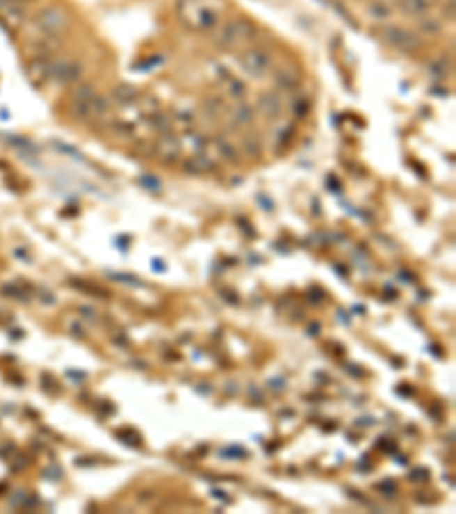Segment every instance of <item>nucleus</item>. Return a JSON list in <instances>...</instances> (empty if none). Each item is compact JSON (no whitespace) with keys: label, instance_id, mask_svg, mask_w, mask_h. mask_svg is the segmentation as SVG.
<instances>
[{"label":"nucleus","instance_id":"412c9836","mask_svg":"<svg viewBox=\"0 0 456 514\" xmlns=\"http://www.w3.org/2000/svg\"><path fill=\"white\" fill-rule=\"evenodd\" d=\"M217 146H219V151H221V156H223V158H228V160H237V153H235V149L230 146L228 142H223V139H219V142H217Z\"/></svg>","mask_w":456,"mask_h":514},{"label":"nucleus","instance_id":"39448f33","mask_svg":"<svg viewBox=\"0 0 456 514\" xmlns=\"http://www.w3.org/2000/svg\"><path fill=\"white\" fill-rule=\"evenodd\" d=\"M82 76V64L73 57H46V78L55 80L60 85H71V82L80 80Z\"/></svg>","mask_w":456,"mask_h":514},{"label":"nucleus","instance_id":"f03ea898","mask_svg":"<svg viewBox=\"0 0 456 514\" xmlns=\"http://www.w3.org/2000/svg\"><path fill=\"white\" fill-rule=\"evenodd\" d=\"M255 37H258V26H255L251 19L237 16V19L221 23L217 32L212 35V41H214V46L221 48V51H237V48L246 46L249 41H253Z\"/></svg>","mask_w":456,"mask_h":514},{"label":"nucleus","instance_id":"4be33fe9","mask_svg":"<svg viewBox=\"0 0 456 514\" xmlns=\"http://www.w3.org/2000/svg\"><path fill=\"white\" fill-rule=\"evenodd\" d=\"M422 30L429 32V35H436V32H441V23L429 16V21H422Z\"/></svg>","mask_w":456,"mask_h":514},{"label":"nucleus","instance_id":"f257e3e1","mask_svg":"<svg viewBox=\"0 0 456 514\" xmlns=\"http://www.w3.org/2000/svg\"><path fill=\"white\" fill-rule=\"evenodd\" d=\"M223 10V0H178L176 14L180 23L194 32H208L219 26Z\"/></svg>","mask_w":456,"mask_h":514},{"label":"nucleus","instance_id":"dca6fc26","mask_svg":"<svg viewBox=\"0 0 456 514\" xmlns=\"http://www.w3.org/2000/svg\"><path fill=\"white\" fill-rule=\"evenodd\" d=\"M187 172H208V169H212V160H210V156H205L203 151H198L192 160H187V167H185Z\"/></svg>","mask_w":456,"mask_h":514},{"label":"nucleus","instance_id":"7ed1b4c3","mask_svg":"<svg viewBox=\"0 0 456 514\" xmlns=\"http://www.w3.org/2000/svg\"><path fill=\"white\" fill-rule=\"evenodd\" d=\"M71 114L76 119H105L110 114V107H107V101L103 96L96 94V89L82 82L71 94Z\"/></svg>","mask_w":456,"mask_h":514},{"label":"nucleus","instance_id":"6ab92c4d","mask_svg":"<svg viewBox=\"0 0 456 514\" xmlns=\"http://www.w3.org/2000/svg\"><path fill=\"white\" fill-rule=\"evenodd\" d=\"M292 112H294V117H306V114L310 112V96L308 94L297 96L292 103Z\"/></svg>","mask_w":456,"mask_h":514},{"label":"nucleus","instance_id":"a211bd4d","mask_svg":"<svg viewBox=\"0 0 456 514\" xmlns=\"http://www.w3.org/2000/svg\"><path fill=\"white\" fill-rule=\"evenodd\" d=\"M228 96L235 98V101H242L246 96V82L237 78H228Z\"/></svg>","mask_w":456,"mask_h":514},{"label":"nucleus","instance_id":"1a4fd4ad","mask_svg":"<svg viewBox=\"0 0 456 514\" xmlns=\"http://www.w3.org/2000/svg\"><path fill=\"white\" fill-rule=\"evenodd\" d=\"M180 151H182V146L178 142V137H173L171 133H164V135L160 137V142L155 144V156H157V158H162L164 162L178 160Z\"/></svg>","mask_w":456,"mask_h":514},{"label":"nucleus","instance_id":"423d86ee","mask_svg":"<svg viewBox=\"0 0 456 514\" xmlns=\"http://www.w3.org/2000/svg\"><path fill=\"white\" fill-rule=\"evenodd\" d=\"M384 39H386L388 46H393L402 53H418L422 48V37L416 35V32H411L409 28H402V26H386Z\"/></svg>","mask_w":456,"mask_h":514},{"label":"nucleus","instance_id":"f3484780","mask_svg":"<svg viewBox=\"0 0 456 514\" xmlns=\"http://www.w3.org/2000/svg\"><path fill=\"white\" fill-rule=\"evenodd\" d=\"M242 149L246 156H251V158H258V156L262 153V142L258 135H253V133H249V135L242 139Z\"/></svg>","mask_w":456,"mask_h":514},{"label":"nucleus","instance_id":"5701e85b","mask_svg":"<svg viewBox=\"0 0 456 514\" xmlns=\"http://www.w3.org/2000/svg\"><path fill=\"white\" fill-rule=\"evenodd\" d=\"M7 3H14V5H23V3H32V0H7Z\"/></svg>","mask_w":456,"mask_h":514},{"label":"nucleus","instance_id":"0eeeda50","mask_svg":"<svg viewBox=\"0 0 456 514\" xmlns=\"http://www.w3.org/2000/svg\"><path fill=\"white\" fill-rule=\"evenodd\" d=\"M239 66L246 76L251 78H262L265 73H269L272 69V55L265 51V48H246V51L239 55Z\"/></svg>","mask_w":456,"mask_h":514},{"label":"nucleus","instance_id":"9d476101","mask_svg":"<svg viewBox=\"0 0 456 514\" xmlns=\"http://www.w3.org/2000/svg\"><path fill=\"white\" fill-rule=\"evenodd\" d=\"M278 92H294L301 82V71L294 69V66H288V69H278L276 76H274Z\"/></svg>","mask_w":456,"mask_h":514},{"label":"nucleus","instance_id":"ddd939ff","mask_svg":"<svg viewBox=\"0 0 456 514\" xmlns=\"http://www.w3.org/2000/svg\"><path fill=\"white\" fill-rule=\"evenodd\" d=\"M292 137H294V123H283V126L274 130V146H276V151L285 149L292 142Z\"/></svg>","mask_w":456,"mask_h":514},{"label":"nucleus","instance_id":"20e7f679","mask_svg":"<svg viewBox=\"0 0 456 514\" xmlns=\"http://www.w3.org/2000/svg\"><path fill=\"white\" fill-rule=\"evenodd\" d=\"M69 23V12L62 5H48L32 21V37H60Z\"/></svg>","mask_w":456,"mask_h":514},{"label":"nucleus","instance_id":"9b49d317","mask_svg":"<svg viewBox=\"0 0 456 514\" xmlns=\"http://www.w3.org/2000/svg\"><path fill=\"white\" fill-rule=\"evenodd\" d=\"M438 0H400L402 10L411 16H425L431 5H436Z\"/></svg>","mask_w":456,"mask_h":514},{"label":"nucleus","instance_id":"2eb2a0df","mask_svg":"<svg viewBox=\"0 0 456 514\" xmlns=\"http://www.w3.org/2000/svg\"><path fill=\"white\" fill-rule=\"evenodd\" d=\"M368 12H370V16L375 21H386V19H391L393 7L388 3H384V0H375V3L368 7Z\"/></svg>","mask_w":456,"mask_h":514},{"label":"nucleus","instance_id":"4468645a","mask_svg":"<svg viewBox=\"0 0 456 514\" xmlns=\"http://www.w3.org/2000/svg\"><path fill=\"white\" fill-rule=\"evenodd\" d=\"M114 101H117L119 105H130L132 101H137L139 98V92L132 85H119L114 87Z\"/></svg>","mask_w":456,"mask_h":514},{"label":"nucleus","instance_id":"aec40b11","mask_svg":"<svg viewBox=\"0 0 456 514\" xmlns=\"http://www.w3.org/2000/svg\"><path fill=\"white\" fill-rule=\"evenodd\" d=\"M447 71H450V66H447V60H438V62H431L429 64V73L434 78H445Z\"/></svg>","mask_w":456,"mask_h":514},{"label":"nucleus","instance_id":"f8f14e48","mask_svg":"<svg viewBox=\"0 0 456 514\" xmlns=\"http://www.w3.org/2000/svg\"><path fill=\"white\" fill-rule=\"evenodd\" d=\"M228 117H230V121L235 123V126H246V123H251V121H253L255 112H253V107H251V105L239 103V105L235 107V110H230V112H228Z\"/></svg>","mask_w":456,"mask_h":514},{"label":"nucleus","instance_id":"6e6552de","mask_svg":"<svg viewBox=\"0 0 456 514\" xmlns=\"http://www.w3.org/2000/svg\"><path fill=\"white\" fill-rule=\"evenodd\" d=\"M258 112L265 119H278L283 114V98L281 92H265L258 98Z\"/></svg>","mask_w":456,"mask_h":514}]
</instances>
